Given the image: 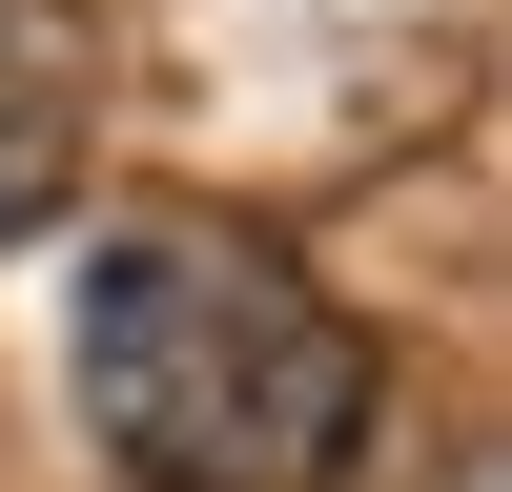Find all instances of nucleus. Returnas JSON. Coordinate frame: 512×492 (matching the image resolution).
I'll return each instance as SVG.
<instances>
[{"instance_id":"obj_1","label":"nucleus","mask_w":512,"mask_h":492,"mask_svg":"<svg viewBox=\"0 0 512 492\" xmlns=\"http://www.w3.org/2000/svg\"><path fill=\"white\" fill-rule=\"evenodd\" d=\"M82 431L144 492H349L390 431V349L308 246L226 226V205H144L82 246Z\"/></svg>"},{"instance_id":"obj_2","label":"nucleus","mask_w":512,"mask_h":492,"mask_svg":"<svg viewBox=\"0 0 512 492\" xmlns=\"http://www.w3.org/2000/svg\"><path fill=\"white\" fill-rule=\"evenodd\" d=\"M82 123H103V21H82V0H0V246L62 226Z\"/></svg>"}]
</instances>
